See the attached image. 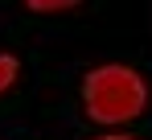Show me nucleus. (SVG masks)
Wrapping results in <instances>:
<instances>
[{"mask_svg":"<svg viewBox=\"0 0 152 140\" xmlns=\"http://www.w3.org/2000/svg\"><path fill=\"white\" fill-rule=\"evenodd\" d=\"M148 103V87L127 66H99L86 74V111L103 124L136 119Z\"/></svg>","mask_w":152,"mask_h":140,"instance_id":"1","label":"nucleus"},{"mask_svg":"<svg viewBox=\"0 0 152 140\" xmlns=\"http://www.w3.org/2000/svg\"><path fill=\"white\" fill-rule=\"evenodd\" d=\"M12 78H17V58H8V54H4V58H0V91H8V87H12Z\"/></svg>","mask_w":152,"mask_h":140,"instance_id":"2","label":"nucleus"},{"mask_svg":"<svg viewBox=\"0 0 152 140\" xmlns=\"http://www.w3.org/2000/svg\"><path fill=\"white\" fill-rule=\"evenodd\" d=\"M33 13H58V8H70V4H78V0H25Z\"/></svg>","mask_w":152,"mask_h":140,"instance_id":"3","label":"nucleus"},{"mask_svg":"<svg viewBox=\"0 0 152 140\" xmlns=\"http://www.w3.org/2000/svg\"><path fill=\"white\" fill-rule=\"evenodd\" d=\"M103 140H132V136H103Z\"/></svg>","mask_w":152,"mask_h":140,"instance_id":"4","label":"nucleus"}]
</instances>
